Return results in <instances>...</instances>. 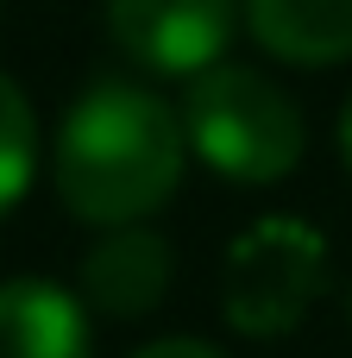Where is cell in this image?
Returning <instances> with one entry per match:
<instances>
[{"label": "cell", "mask_w": 352, "mask_h": 358, "mask_svg": "<svg viewBox=\"0 0 352 358\" xmlns=\"http://www.w3.org/2000/svg\"><path fill=\"white\" fill-rule=\"evenodd\" d=\"M246 0H107V38L151 76H202L227 63Z\"/></svg>", "instance_id": "4"}, {"label": "cell", "mask_w": 352, "mask_h": 358, "mask_svg": "<svg viewBox=\"0 0 352 358\" xmlns=\"http://www.w3.org/2000/svg\"><path fill=\"white\" fill-rule=\"evenodd\" d=\"M176 277V252L164 233L139 227H107L101 245L82 258V302L107 321H145Z\"/></svg>", "instance_id": "5"}, {"label": "cell", "mask_w": 352, "mask_h": 358, "mask_svg": "<svg viewBox=\"0 0 352 358\" xmlns=\"http://www.w3.org/2000/svg\"><path fill=\"white\" fill-rule=\"evenodd\" d=\"M132 358H227V352H220V346H208V340L170 334V340H151V346H139Z\"/></svg>", "instance_id": "9"}, {"label": "cell", "mask_w": 352, "mask_h": 358, "mask_svg": "<svg viewBox=\"0 0 352 358\" xmlns=\"http://www.w3.org/2000/svg\"><path fill=\"white\" fill-rule=\"evenodd\" d=\"M334 145H340V164H346V176H352V94H346V107H340V120H334Z\"/></svg>", "instance_id": "10"}, {"label": "cell", "mask_w": 352, "mask_h": 358, "mask_svg": "<svg viewBox=\"0 0 352 358\" xmlns=\"http://www.w3.org/2000/svg\"><path fill=\"white\" fill-rule=\"evenodd\" d=\"M0 358H94L88 302L44 277L0 283Z\"/></svg>", "instance_id": "6"}, {"label": "cell", "mask_w": 352, "mask_h": 358, "mask_svg": "<svg viewBox=\"0 0 352 358\" xmlns=\"http://www.w3.org/2000/svg\"><path fill=\"white\" fill-rule=\"evenodd\" d=\"M176 113L189 132V151L208 170H220L227 182H252V189L283 182L309 151L302 107L246 63H214V69L189 76Z\"/></svg>", "instance_id": "2"}, {"label": "cell", "mask_w": 352, "mask_h": 358, "mask_svg": "<svg viewBox=\"0 0 352 358\" xmlns=\"http://www.w3.org/2000/svg\"><path fill=\"white\" fill-rule=\"evenodd\" d=\"M246 25L265 57L296 69H334L352 57V0H246Z\"/></svg>", "instance_id": "7"}, {"label": "cell", "mask_w": 352, "mask_h": 358, "mask_svg": "<svg viewBox=\"0 0 352 358\" xmlns=\"http://www.w3.org/2000/svg\"><path fill=\"white\" fill-rule=\"evenodd\" d=\"M183 170H189L183 113L164 94L120 76L88 82L50 145V182L63 208L101 233L151 220L183 189Z\"/></svg>", "instance_id": "1"}, {"label": "cell", "mask_w": 352, "mask_h": 358, "mask_svg": "<svg viewBox=\"0 0 352 358\" xmlns=\"http://www.w3.org/2000/svg\"><path fill=\"white\" fill-rule=\"evenodd\" d=\"M328 289V239L296 214L252 220L220 264V315L246 340H283Z\"/></svg>", "instance_id": "3"}, {"label": "cell", "mask_w": 352, "mask_h": 358, "mask_svg": "<svg viewBox=\"0 0 352 358\" xmlns=\"http://www.w3.org/2000/svg\"><path fill=\"white\" fill-rule=\"evenodd\" d=\"M31 170H38V113L25 88L0 69V214L19 208V195L31 189Z\"/></svg>", "instance_id": "8"}]
</instances>
